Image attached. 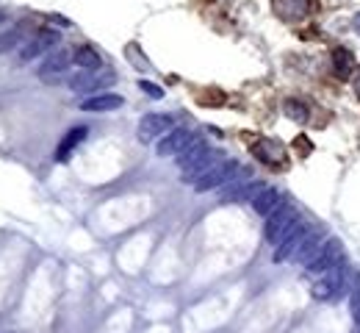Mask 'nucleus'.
Returning a JSON list of instances; mask_svg holds the SVG:
<instances>
[{
    "label": "nucleus",
    "instance_id": "nucleus-19",
    "mask_svg": "<svg viewBox=\"0 0 360 333\" xmlns=\"http://www.w3.org/2000/svg\"><path fill=\"white\" fill-rule=\"evenodd\" d=\"M333 70H335V76H338L341 81H346V78L355 76L357 64H355L352 50H346V47H335V50H333Z\"/></svg>",
    "mask_w": 360,
    "mask_h": 333
},
{
    "label": "nucleus",
    "instance_id": "nucleus-3",
    "mask_svg": "<svg viewBox=\"0 0 360 333\" xmlns=\"http://www.w3.org/2000/svg\"><path fill=\"white\" fill-rule=\"evenodd\" d=\"M344 273H346V264L338 261L335 266H330L327 273L316 275V281H313V297L316 300H335L344 292V286H346Z\"/></svg>",
    "mask_w": 360,
    "mask_h": 333
},
{
    "label": "nucleus",
    "instance_id": "nucleus-21",
    "mask_svg": "<svg viewBox=\"0 0 360 333\" xmlns=\"http://www.w3.org/2000/svg\"><path fill=\"white\" fill-rule=\"evenodd\" d=\"M283 108H285V117H288V119H297V122H305V119H308V108H305V103H300V100H285Z\"/></svg>",
    "mask_w": 360,
    "mask_h": 333
},
{
    "label": "nucleus",
    "instance_id": "nucleus-22",
    "mask_svg": "<svg viewBox=\"0 0 360 333\" xmlns=\"http://www.w3.org/2000/svg\"><path fill=\"white\" fill-rule=\"evenodd\" d=\"M139 89H141L144 95H150L153 100H161V97H164V89H161V87H156V84H150V81H141V84H139Z\"/></svg>",
    "mask_w": 360,
    "mask_h": 333
},
{
    "label": "nucleus",
    "instance_id": "nucleus-9",
    "mask_svg": "<svg viewBox=\"0 0 360 333\" xmlns=\"http://www.w3.org/2000/svg\"><path fill=\"white\" fill-rule=\"evenodd\" d=\"M172 130V117L169 114H144L139 119V142H153V139H164Z\"/></svg>",
    "mask_w": 360,
    "mask_h": 333
},
{
    "label": "nucleus",
    "instance_id": "nucleus-14",
    "mask_svg": "<svg viewBox=\"0 0 360 333\" xmlns=\"http://www.w3.org/2000/svg\"><path fill=\"white\" fill-rule=\"evenodd\" d=\"M252 153L258 156V161H263L269 167H280L285 161V148L277 139H258L252 145Z\"/></svg>",
    "mask_w": 360,
    "mask_h": 333
},
{
    "label": "nucleus",
    "instance_id": "nucleus-16",
    "mask_svg": "<svg viewBox=\"0 0 360 333\" xmlns=\"http://www.w3.org/2000/svg\"><path fill=\"white\" fill-rule=\"evenodd\" d=\"M280 206H283V194H280L277 189H272V186H263V189L258 192V197L252 200V209H255V214H261V217H272Z\"/></svg>",
    "mask_w": 360,
    "mask_h": 333
},
{
    "label": "nucleus",
    "instance_id": "nucleus-4",
    "mask_svg": "<svg viewBox=\"0 0 360 333\" xmlns=\"http://www.w3.org/2000/svg\"><path fill=\"white\" fill-rule=\"evenodd\" d=\"M241 172V167L236 164V161H228V159H222V161H216L197 183H194V189L197 192H213V189H222V186H228L236 175Z\"/></svg>",
    "mask_w": 360,
    "mask_h": 333
},
{
    "label": "nucleus",
    "instance_id": "nucleus-7",
    "mask_svg": "<svg viewBox=\"0 0 360 333\" xmlns=\"http://www.w3.org/2000/svg\"><path fill=\"white\" fill-rule=\"evenodd\" d=\"M67 84H69L72 92H97V95H103L100 89H106V87L114 84V73L111 70H97V73L78 70L75 76L67 78Z\"/></svg>",
    "mask_w": 360,
    "mask_h": 333
},
{
    "label": "nucleus",
    "instance_id": "nucleus-5",
    "mask_svg": "<svg viewBox=\"0 0 360 333\" xmlns=\"http://www.w3.org/2000/svg\"><path fill=\"white\" fill-rule=\"evenodd\" d=\"M69 64H72V50L58 47V50L47 53V58L36 67V76H39V81H45V84H56V81H61V78L69 73Z\"/></svg>",
    "mask_w": 360,
    "mask_h": 333
},
{
    "label": "nucleus",
    "instance_id": "nucleus-10",
    "mask_svg": "<svg viewBox=\"0 0 360 333\" xmlns=\"http://www.w3.org/2000/svg\"><path fill=\"white\" fill-rule=\"evenodd\" d=\"M308 233H311V231H308V225L300 220V222H297V228H294L291 233H288V236H285V239L274 247V255H272V258H274L277 264H280V261H288V258H294V253L300 250V244L305 242V236H308Z\"/></svg>",
    "mask_w": 360,
    "mask_h": 333
},
{
    "label": "nucleus",
    "instance_id": "nucleus-24",
    "mask_svg": "<svg viewBox=\"0 0 360 333\" xmlns=\"http://www.w3.org/2000/svg\"><path fill=\"white\" fill-rule=\"evenodd\" d=\"M352 28L357 31V36H360V14H355V20H352Z\"/></svg>",
    "mask_w": 360,
    "mask_h": 333
},
{
    "label": "nucleus",
    "instance_id": "nucleus-11",
    "mask_svg": "<svg viewBox=\"0 0 360 333\" xmlns=\"http://www.w3.org/2000/svg\"><path fill=\"white\" fill-rule=\"evenodd\" d=\"M341 261V247H338V242L335 239H330L322 250H319V255L313 258V261H308L305 264V270L311 273V275H322V273H327L330 266H335Z\"/></svg>",
    "mask_w": 360,
    "mask_h": 333
},
{
    "label": "nucleus",
    "instance_id": "nucleus-25",
    "mask_svg": "<svg viewBox=\"0 0 360 333\" xmlns=\"http://www.w3.org/2000/svg\"><path fill=\"white\" fill-rule=\"evenodd\" d=\"M3 20H6V14H3V12H0V23H3Z\"/></svg>",
    "mask_w": 360,
    "mask_h": 333
},
{
    "label": "nucleus",
    "instance_id": "nucleus-13",
    "mask_svg": "<svg viewBox=\"0 0 360 333\" xmlns=\"http://www.w3.org/2000/svg\"><path fill=\"white\" fill-rule=\"evenodd\" d=\"M311 12V0H274V14L285 23H300Z\"/></svg>",
    "mask_w": 360,
    "mask_h": 333
},
{
    "label": "nucleus",
    "instance_id": "nucleus-8",
    "mask_svg": "<svg viewBox=\"0 0 360 333\" xmlns=\"http://www.w3.org/2000/svg\"><path fill=\"white\" fill-rule=\"evenodd\" d=\"M58 45V31L53 28H39L34 36H28V42L20 47V61H34L45 53H53V47Z\"/></svg>",
    "mask_w": 360,
    "mask_h": 333
},
{
    "label": "nucleus",
    "instance_id": "nucleus-17",
    "mask_svg": "<svg viewBox=\"0 0 360 333\" xmlns=\"http://www.w3.org/2000/svg\"><path fill=\"white\" fill-rule=\"evenodd\" d=\"M72 61H75L81 70H89V73L106 70V67H103V56L92 45H75V47H72Z\"/></svg>",
    "mask_w": 360,
    "mask_h": 333
},
{
    "label": "nucleus",
    "instance_id": "nucleus-23",
    "mask_svg": "<svg viewBox=\"0 0 360 333\" xmlns=\"http://www.w3.org/2000/svg\"><path fill=\"white\" fill-rule=\"evenodd\" d=\"M352 78H355V89H357V97H360V67L355 70V76H352Z\"/></svg>",
    "mask_w": 360,
    "mask_h": 333
},
{
    "label": "nucleus",
    "instance_id": "nucleus-1",
    "mask_svg": "<svg viewBox=\"0 0 360 333\" xmlns=\"http://www.w3.org/2000/svg\"><path fill=\"white\" fill-rule=\"evenodd\" d=\"M216 161H222V156L216 153V150H211V148L200 139L197 145H191L186 153L178 156V167L183 170V183H197Z\"/></svg>",
    "mask_w": 360,
    "mask_h": 333
},
{
    "label": "nucleus",
    "instance_id": "nucleus-6",
    "mask_svg": "<svg viewBox=\"0 0 360 333\" xmlns=\"http://www.w3.org/2000/svg\"><path fill=\"white\" fill-rule=\"evenodd\" d=\"M200 142V137H197V133L191 130V128H172L169 133H167V137L164 139H158V156L161 159H169V156H180V153H186L191 145H197Z\"/></svg>",
    "mask_w": 360,
    "mask_h": 333
},
{
    "label": "nucleus",
    "instance_id": "nucleus-20",
    "mask_svg": "<svg viewBox=\"0 0 360 333\" xmlns=\"http://www.w3.org/2000/svg\"><path fill=\"white\" fill-rule=\"evenodd\" d=\"M322 247H324V239H322V236H316V233L311 231V233L305 236V242L300 244V250L294 253V261L305 266L308 261H313V258L319 255V250H322Z\"/></svg>",
    "mask_w": 360,
    "mask_h": 333
},
{
    "label": "nucleus",
    "instance_id": "nucleus-12",
    "mask_svg": "<svg viewBox=\"0 0 360 333\" xmlns=\"http://www.w3.org/2000/svg\"><path fill=\"white\" fill-rule=\"evenodd\" d=\"M86 133H89V128L86 125H78V128H69L67 133H64V139L58 142V148H56V161H69V156L75 153L81 145H84V139H86Z\"/></svg>",
    "mask_w": 360,
    "mask_h": 333
},
{
    "label": "nucleus",
    "instance_id": "nucleus-15",
    "mask_svg": "<svg viewBox=\"0 0 360 333\" xmlns=\"http://www.w3.org/2000/svg\"><path fill=\"white\" fill-rule=\"evenodd\" d=\"M125 100L114 92H103V95H95V97H86L81 100V111H92V114H103V111H117L122 108Z\"/></svg>",
    "mask_w": 360,
    "mask_h": 333
},
{
    "label": "nucleus",
    "instance_id": "nucleus-18",
    "mask_svg": "<svg viewBox=\"0 0 360 333\" xmlns=\"http://www.w3.org/2000/svg\"><path fill=\"white\" fill-rule=\"evenodd\" d=\"M28 20H20V23H14L12 28H6L3 34H0V53H9V50H14V47H20V45H25L28 39H25V34H28Z\"/></svg>",
    "mask_w": 360,
    "mask_h": 333
},
{
    "label": "nucleus",
    "instance_id": "nucleus-2",
    "mask_svg": "<svg viewBox=\"0 0 360 333\" xmlns=\"http://www.w3.org/2000/svg\"><path fill=\"white\" fill-rule=\"evenodd\" d=\"M302 217L297 214V209L294 206H288V203H283L272 217H266V228H263V233H266V242L269 244H280L288 233H291L294 228H297V222H300Z\"/></svg>",
    "mask_w": 360,
    "mask_h": 333
}]
</instances>
